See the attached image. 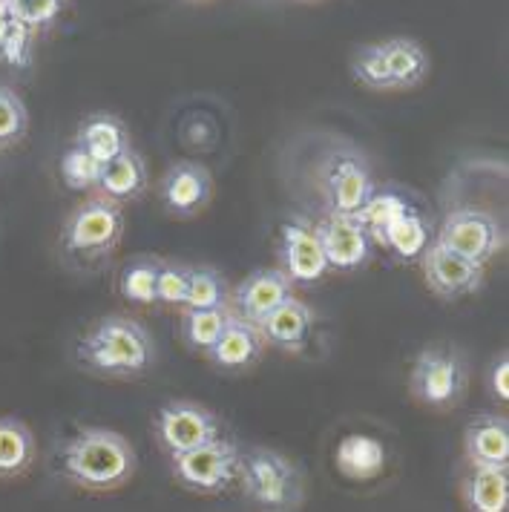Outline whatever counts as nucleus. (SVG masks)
Masks as SVG:
<instances>
[{
    "instance_id": "nucleus-16",
    "label": "nucleus",
    "mask_w": 509,
    "mask_h": 512,
    "mask_svg": "<svg viewBox=\"0 0 509 512\" xmlns=\"http://www.w3.org/2000/svg\"><path fill=\"white\" fill-rule=\"evenodd\" d=\"M256 328L265 346H274L279 351H302L314 334V311L297 297H288Z\"/></svg>"
},
{
    "instance_id": "nucleus-31",
    "label": "nucleus",
    "mask_w": 509,
    "mask_h": 512,
    "mask_svg": "<svg viewBox=\"0 0 509 512\" xmlns=\"http://www.w3.org/2000/svg\"><path fill=\"white\" fill-rule=\"evenodd\" d=\"M9 15L24 24L26 29L38 32V29H47L49 24L58 21V15L64 12L67 0H3Z\"/></svg>"
},
{
    "instance_id": "nucleus-29",
    "label": "nucleus",
    "mask_w": 509,
    "mask_h": 512,
    "mask_svg": "<svg viewBox=\"0 0 509 512\" xmlns=\"http://www.w3.org/2000/svg\"><path fill=\"white\" fill-rule=\"evenodd\" d=\"M104 164L95 162L87 150H81L78 144H72L70 150L61 156V179L70 190H93L98 187Z\"/></svg>"
},
{
    "instance_id": "nucleus-19",
    "label": "nucleus",
    "mask_w": 509,
    "mask_h": 512,
    "mask_svg": "<svg viewBox=\"0 0 509 512\" xmlns=\"http://www.w3.org/2000/svg\"><path fill=\"white\" fill-rule=\"evenodd\" d=\"M334 464L348 481H374L389 464V449L374 435L351 432L334 449Z\"/></svg>"
},
{
    "instance_id": "nucleus-9",
    "label": "nucleus",
    "mask_w": 509,
    "mask_h": 512,
    "mask_svg": "<svg viewBox=\"0 0 509 512\" xmlns=\"http://www.w3.org/2000/svg\"><path fill=\"white\" fill-rule=\"evenodd\" d=\"M377 190L371 179L369 162L354 147H337L328 153L323 162V196L328 213H348L369 202V196Z\"/></svg>"
},
{
    "instance_id": "nucleus-15",
    "label": "nucleus",
    "mask_w": 509,
    "mask_h": 512,
    "mask_svg": "<svg viewBox=\"0 0 509 512\" xmlns=\"http://www.w3.org/2000/svg\"><path fill=\"white\" fill-rule=\"evenodd\" d=\"M210 193H213V179L208 167L196 162L173 164L159 185L162 205L173 216H196L199 210L208 208Z\"/></svg>"
},
{
    "instance_id": "nucleus-24",
    "label": "nucleus",
    "mask_w": 509,
    "mask_h": 512,
    "mask_svg": "<svg viewBox=\"0 0 509 512\" xmlns=\"http://www.w3.org/2000/svg\"><path fill=\"white\" fill-rule=\"evenodd\" d=\"M35 458V438L24 420L0 418V478H12L29 469Z\"/></svg>"
},
{
    "instance_id": "nucleus-33",
    "label": "nucleus",
    "mask_w": 509,
    "mask_h": 512,
    "mask_svg": "<svg viewBox=\"0 0 509 512\" xmlns=\"http://www.w3.org/2000/svg\"><path fill=\"white\" fill-rule=\"evenodd\" d=\"M32 29H26L24 24H18L12 18V24L6 29V38L0 44V58L9 64V67H29L32 61Z\"/></svg>"
},
{
    "instance_id": "nucleus-26",
    "label": "nucleus",
    "mask_w": 509,
    "mask_h": 512,
    "mask_svg": "<svg viewBox=\"0 0 509 512\" xmlns=\"http://www.w3.org/2000/svg\"><path fill=\"white\" fill-rule=\"evenodd\" d=\"M159 256H133L121 277H118V291L127 303L136 305H153L156 303V280H159Z\"/></svg>"
},
{
    "instance_id": "nucleus-23",
    "label": "nucleus",
    "mask_w": 509,
    "mask_h": 512,
    "mask_svg": "<svg viewBox=\"0 0 509 512\" xmlns=\"http://www.w3.org/2000/svg\"><path fill=\"white\" fill-rule=\"evenodd\" d=\"M380 245L389 248L400 262H420L423 251L432 245V228L415 208H409L386 228Z\"/></svg>"
},
{
    "instance_id": "nucleus-3",
    "label": "nucleus",
    "mask_w": 509,
    "mask_h": 512,
    "mask_svg": "<svg viewBox=\"0 0 509 512\" xmlns=\"http://www.w3.org/2000/svg\"><path fill=\"white\" fill-rule=\"evenodd\" d=\"M429 52L415 38H386L351 55V78L371 93L412 90L429 75Z\"/></svg>"
},
{
    "instance_id": "nucleus-7",
    "label": "nucleus",
    "mask_w": 509,
    "mask_h": 512,
    "mask_svg": "<svg viewBox=\"0 0 509 512\" xmlns=\"http://www.w3.org/2000/svg\"><path fill=\"white\" fill-rule=\"evenodd\" d=\"M466 383H469L466 363L461 351L452 346H426L415 357L409 372L412 395L432 409H449L461 403Z\"/></svg>"
},
{
    "instance_id": "nucleus-10",
    "label": "nucleus",
    "mask_w": 509,
    "mask_h": 512,
    "mask_svg": "<svg viewBox=\"0 0 509 512\" xmlns=\"http://www.w3.org/2000/svg\"><path fill=\"white\" fill-rule=\"evenodd\" d=\"M153 432H156V441L164 446V452H170V458L222 438L219 418L208 406L193 403V400L164 403L153 420Z\"/></svg>"
},
{
    "instance_id": "nucleus-32",
    "label": "nucleus",
    "mask_w": 509,
    "mask_h": 512,
    "mask_svg": "<svg viewBox=\"0 0 509 512\" xmlns=\"http://www.w3.org/2000/svg\"><path fill=\"white\" fill-rule=\"evenodd\" d=\"M187 268H190V265H179V262H167V259H162V265H159V280H156V303L185 305Z\"/></svg>"
},
{
    "instance_id": "nucleus-17",
    "label": "nucleus",
    "mask_w": 509,
    "mask_h": 512,
    "mask_svg": "<svg viewBox=\"0 0 509 512\" xmlns=\"http://www.w3.org/2000/svg\"><path fill=\"white\" fill-rule=\"evenodd\" d=\"M262 351H265V340L259 328L231 311V320L219 334V340L210 346L208 357L225 372H245L262 357Z\"/></svg>"
},
{
    "instance_id": "nucleus-34",
    "label": "nucleus",
    "mask_w": 509,
    "mask_h": 512,
    "mask_svg": "<svg viewBox=\"0 0 509 512\" xmlns=\"http://www.w3.org/2000/svg\"><path fill=\"white\" fill-rule=\"evenodd\" d=\"M489 392H492L495 400H501V403H507L509 400V354L507 351L495 354V360H492V366H489Z\"/></svg>"
},
{
    "instance_id": "nucleus-11",
    "label": "nucleus",
    "mask_w": 509,
    "mask_h": 512,
    "mask_svg": "<svg viewBox=\"0 0 509 512\" xmlns=\"http://www.w3.org/2000/svg\"><path fill=\"white\" fill-rule=\"evenodd\" d=\"M279 259L282 274L297 285H317L328 274L323 245L311 219L294 216L279 231Z\"/></svg>"
},
{
    "instance_id": "nucleus-21",
    "label": "nucleus",
    "mask_w": 509,
    "mask_h": 512,
    "mask_svg": "<svg viewBox=\"0 0 509 512\" xmlns=\"http://www.w3.org/2000/svg\"><path fill=\"white\" fill-rule=\"evenodd\" d=\"M461 492L469 512H509L507 466H472Z\"/></svg>"
},
{
    "instance_id": "nucleus-4",
    "label": "nucleus",
    "mask_w": 509,
    "mask_h": 512,
    "mask_svg": "<svg viewBox=\"0 0 509 512\" xmlns=\"http://www.w3.org/2000/svg\"><path fill=\"white\" fill-rule=\"evenodd\" d=\"M242 492L265 512H297L302 507L300 466L277 449H251L242 455L239 478Z\"/></svg>"
},
{
    "instance_id": "nucleus-2",
    "label": "nucleus",
    "mask_w": 509,
    "mask_h": 512,
    "mask_svg": "<svg viewBox=\"0 0 509 512\" xmlns=\"http://www.w3.org/2000/svg\"><path fill=\"white\" fill-rule=\"evenodd\" d=\"M75 360L104 377H141L156 363V343L139 320L113 314L81 334Z\"/></svg>"
},
{
    "instance_id": "nucleus-12",
    "label": "nucleus",
    "mask_w": 509,
    "mask_h": 512,
    "mask_svg": "<svg viewBox=\"0 0 509 512\" xmlns=\"http://www.w3.org/2000/svg\"><path fill=\"white\" fill-rule=\"evenodd\" d=\"M420 271H423L426 288L446 303L472 297L484 288V268L446 251L435 239L420 256Z\"/></svg>"
},
{
    "instance_id": "nucleus-28",
    "label": "nucleus",
    "mask_w": 509,
    "mask_h": 512,
    "mask_svg": "<svg viewBox=\"0 0 509 512\" xmlns=\"http://www.w3.org/2000/svg\"><path fill=\"white\" fill-rule=\"evenodd\" d=\"M231 303V291L225 277L210 265L187 268V291L182 308H222Z\"/></svg>"
},
{
    "instance_id": "nucleus-18",
    "label": "nucleus",
    "mask_w": 509,
    "mask_h": 512,
    "mask_svg": "<svg viewBox=\"0 0 509 512\" xmlns=\"http://www.w3.org/2000/svg\"><path fill=\"white\" fill-rule=\"evenodd\" d=\"M463 455L469 466L509 464V423L501 415H481L463 429Z\"/></svg>"
},
{
    "instance_id": "nucleus-5",
    "label": "nucleus",
    "mask_w": 509,
    "mask_h": 512,
    "mask_svg": "<svg viewBox=\"0 0 509 512\" xmlns=\"http://www.w3.org/2000/svg\"><path fill=\"white\" fill-rule=\"evenodd\" d=\"M124 236V210L107 196H93L70 210L61 225V245L75 259L95 262L118 248Z\"/></svg>"
},
{
    "instance_id": "nucleus-8",
    "label": "nucleus",
    "mask_w": 509,
    "mask_h": 512,
    "mask_svg": "<svg viewBox=\"0 0 509 512\" xmlns=\"http://www.w3.org/2000/svg\"><path fill=\"white\" fill-rule=\"evenodd\" d=\"M239 464H242L239 446L225 438H216V441L196 446L190 452L173 455V478L193 492L219 495L236 484Z\"/></svg>"
},
{
    "instance_id": "nucleus-27",
    "label": "nucleus",
    "mask_w": 509,
    "mask_h": 512,
    "mask_svg": "<svg viewBox=\"0 0 509 512\" xmlns=\"http://www.w3.org/2000/svg\"><path fill=\"white\" fill-rule=\"evenodd\" d=\"M409 208H412V205H409V199H406L403 193H397V190H374L369 196V202L357 210L354 216H357V222L366 228V233L371 236V242L380 245L386 228L392 225L400 213H406Z\"/></svg>"
},
{
    "instance_id": "nucleus-14",
    "label": "nucleus",
    "mask_w": 509,
    "mask_h": 512,
    "mask_svg": "<svg viewBox=\"0 0 509 512\" xmlns=\"http://www.w3.org/2000/svg\"><path fill=\"white\" fill-rule=\"evenodd\" d=\"M288 297H294V282L282 274V268H259L233 288L228 305L236 317L259 326Z\"/></svg>"
},
{
    "instance_id": "nucleus-35",
    "label": "nucleus",
    "mask_w": 509,
    "mask_h": 512,
    "mask_svg": "<svg viewBox=\"0 0 509 512\" xmlns=\"http://www.w3.org/2000/svg\"><path fill=\"white\" fill-rule=\"evenodd\" d=\"M12 24V15H9V9H6V3L0 0V44H3V38H6V29Z\"/></svg>"
},
{
    "instance_id": "nucleus-22",
    "label": "nucleus",
    "mask_w": 509,
    "mask_h": 512,
    "mask_svg": "<svg viewBox=\"0 0 509 512\" xmlns=\"http://www.w3.org/2000/svg\"><path fill=\"white\" fill-rule=\"evenodd\" d=\"M147 187V164L141 159L139 153L130 147L124 153H118L116 159L104 164L101 170V179H98V190L101 196L113 199V202H130V199H139Z\"/></svg>"
},
{
    "instance_id": "nucleus-20",
    "label": "nucleus",
    "mask_w": 509,
    "mask_h": 512,
    "mask_svg": "<svg viewBox=\"0 0 509 512\" xmlns=\"http://www.w3.org/2000/svg\"><path fill=\"white\" fill-rule=\"evenodd\" d=\"M72 144L87 150L95 162L101 164H107L110 159H116L118 153L133 147L127 124L118 116H110V113H95V116L84 118L78 124V133H75Z\"/></svg>"
},
{
    "instance_id": "nucleus-13",
    "label": "nucleus",
    "mask_w": 509,
    "mask_h": 512,
    "mask_svg": "<svg viewBox=\"0 0 509 512\" xmlns=\"http://www.w3.org/2000/svg\"><path fill=\"white\" fill-rule=\"evenodd\" d=\"M320 245H323L325 262L334 271H354L360 265H366L371 259V236L366 228L357 222V216L348 213H328L325 210L323 219L314 222Z\"/></svg>"
},
{
    "instance_id": "nucleus-30",
    "label": "nucleus",
    "mask_w": 509,
    "mask_h": 512,
    "mask_svg": "<svg viewBox=\"0 0 509 512\" xmlns=\"http://www.w3.org/2000/svg\"><path fill=\"white\" fill-rule=\"evenodd\" d=\"M29 113L21 95L9 87H0V150L15 147L26 136Z\"/></svg>"
},
{
    "instance_id": "nucleus-25",
    "label": "nucleus",
    "mask_w": 509,
    "mask_h": 512,
    "mask_svg": "<svg viewBox=\"0 0 509 512\" xmlns=\"http://www.w3.org/2000/svg\"><path fill=\"white\" fill-rule=\"evenodd\" d=\"M231 320V305L222 308H185L182 311V340L187 349L205 351L219 340V334L225 331Z\"/></svg>"
},
{
    "instance_id": "nucleus-1",
    "label": "nucleus",
    "mask_w": 509,
    "mask_h": 512,
    "mask_svg": "<svg viewBox=\"0 0 509 512\" xmlns=\"http://www.w3.org/2000/svg\"><path fill=\"white\" fill-rule=\"evenodd\" d=\"M58 464L64 478L90 492H110L124 487L136 469L139 455L121 432L104 426H84L61 446Z\"/></svg>"
},
{
    "instance_id": "nucleus-6",
    "label": "nucleus",
    "mask_w": 509,
    "mask_h": 512,
    "mask_svg": "<svg viewBox=\"0 0 509 512\" xmlns=\"http://www.w3.org/2000/svg\"><path fill=\"white\" fill-rule=\"evenodd\" d=\"M435 242L446 251L463 256L475 265L486 268L495 256L507 248V233L498 216L484 208H455L446 213Z\"/></svg>"
}]
</instances>
